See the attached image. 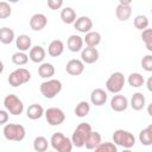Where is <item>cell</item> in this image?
<instances>
[{
    "label": "cell",
    "instance_id": "1",
    "mask_svg": "<svg viewBox=\"0 0 152 152\" xmlns=\"http://www.w3.org/2000/svg\"><path fill=\"white\" fill-rule=\"evenodd\" d=\"M90 132H91V126L88 122H81V124H78V126L74 131L72 137L70 139L71 142H72V146L83 147L84 146V142H86V140L88 138V135L90 134Z\"/></svg>",
    "mask_w": 152,
    "mask_h": 152
},
{
    "label": "cell",
    "instance_id": "2",
    "mask_svg": "<svg viewBox=\"0 0 152 152\" xmlns=\"http://www.w3.org/2000/svg\"><path fill=\"white\" fill-rule=\"evenodd\" d=\"M50 142H51L52 148L57 152H71L72 150L71 140L61 132L53 133L50 139Z\"/></svg>",
    "mask_w": 152,
    "mask_h": 152
},
{
    "label": "cell",
    "instance_id": "3",
    "mask_svg": "<svg viewBox=\"0 0 152 152\" xmlns=\"http://www.w3.org/2000/svg\"><path fill=\"white\" fill-rule=\"evenodd\" d=\"M4 137L10 141H21L25 138V128L18 124H7L4 127Z\"/></svg>",
    "mask_w": 152,
    "mask_h": 152
},
{
    "label": "cell",
    "instance_id": "4",
    "mask_svg": "<svg viewBox=\"0 0 152 152\" xmlns=\"http://www.w3.org/2000/svg\"><path fill=\"white\" fill-rule=\"evenodd\" d=\"M113 141L118 146H122L124 148H131L135 145V138L134 135L124 129H116L113 133Z\"/></svg>",
    "mask_w": 152,
    "mask_h": 152
},
{
    "label": "cell",
    "instance_id": "5",
    "mask_svg": "<svg viewBox=\"0 0 152 152\" xmlns=\"http://www.w3.org/2000/svg\"><path fill=\"white\" fill-rule=\"evenodd\" d=\"M40 93L46 99H53L62 90V83L58 80H48L40 84Z\"/></svg>",
    "mask_w": 152,
    "mask_h": 152
},
{
    "label": "cell",
    "instance_id": "6",
    "mask_svg": "<svg viewBox=\"0 0 152 152\" xmlns=\"http://www.w3.org/2000/svg\"><path fill=\"white\" fill-rule=\"evenodd\" d=\"M4 106L6 110L12 115H20L24 110L23 101L14 94H10L4 99Z\"/></svg>",
    "mask_w": 152,
    "mask_h": 152
},
{
    "label": "cell",
    "instance_id": "7",
    "mask_svg": "<svg viewBox=\"0 0 152 152\" xmlns=\"http://www.w3.org/2000/svg\"><path fill=\"white\" fill-rule=\"evenodd\" d=\"M124 86H125V77H124V74H121L120 71L113 72L106 81L107 90L113 94L120 93L124 89Z\"/></svg>",
    "mask_w": 152,
    "mask_h": 152
},
{
    "label": "cell",
    "instance_id": "8",
    "mask_svg": "<svg viewBox=\"0 0 152 152\" xmlns=\"http://www.w3.org/2000/svg\"><path fill=\"white\" fill-rule=\"evenodd\" d=\"M31 80V72L25 68H19L12 71L8 76V83L12 87H19Z\"/></svg>",
    "mask_w": 152,
    "mask_h": 152
},
{
    "label": "cell",
    "instance_id": "9",
    "mask_svg": "<svg viewBox=\"0 0 152 152\" xmlns=\"http://www.w3.org/2000/svg\"><path fill=\"white\" fill-rule=\"evenodd\" d=\"M45 119H46L49 125L58 126V125L63 124V121L65 120V114L61 108L51 107V108H48L45 110Z\"/></svg>",
    "mask_w": 152,
    "mask_h": 152
},
{
    "label": "cell",
    "instance_id": "10",
    "mask_svg": "<svg viewBox=\"0 0 152 152\" xmlns=\"http://www.w3.org/2000/svg\"><path fill=\"white\" fill-rule=\"evenodd\" d=\"M132 14V8H131V1H124L120 0L119 5L116 6L115 10V15L120 21H126L129 19Z\"/></svg>",
    "mask_w": 152,
    "mask_h": 152
},
{
    "label": "cell",
    "instance_id": "11",
    "mask_svg": "<svg viewBox=\"0 0 152 152\" xmlns=\"http://www.w3.org/2000/svg\"><path fill=\"white\" fill-rule=\"evenodd\" d=\"M65 70L71 76H78L84 71V63L81 59H70L65 65Z\"/></svg>",
    "mask_w": 152,
    "mask_h": 152
},
{
    "label": "cell",
    "instance_id": "12",
    "mask_svg": "<svg viewBox=\"0 0 152 152\" xmlns=\"http://www.w3.org/2000/svg\"><path fill=\"white\" fill-rule=\"evenodd\" d=\"M128 107V100L124 95H114L110 100V108L115 112H124Z\"/></svg>",
    "mask_w": 152,
    "mask_h": 152
},
{
    "label": "cell",
    "instance_id": "13",
    "mask_svg": "<svg viewBox=\"0 0 152 152\" xmlns=\"http://www.w3.org/2000/svg\"><path fill=\"white\" fill-rule=\"evenodd\" d=\"M48 24V18L43 13H36L30 19V27L33 31H42Z\"/></svg>",
    "mask_w": 152,
    "mask_h": 152
},
{
    "label": "cell",
    "instance_id": "14",
    "mask_svg": "<svg viewBox=\"0 0 152 152\" xmlns=\"http://www.w3.org/2000/svg\"><path fill=\"white\" fill-rule=\"evenodd\" d=\"M74 27L82 33H88V32H90V30L93 27V21L89 17L82 15L80 18H76V20L74 23Z\"/></svg>",
    "mask_w": 152,
    "mask_h": 152
},
{
    "label": "cell",
    "instance_id": "15",
    "mask_svg": "<svg viewBox=\"0 0 152 152\" xmlns=\"http://www.w3.org/2000/svg\"><path fill=\"white\" fill-rule=\"evenodd\" d=\"M81 61L87 64H93L99 59V51L96 48H84L81 52Z\"/></svg>",
    "mask_w": 152,
    "mask_h": 152
},
{
    "label": "cell",
    "instance_id": "16",
    "mask_svg": "<svg viewBox=\"0 0 152 152\" xmlns=\"http://www.w3.org/2000/svg\"><path fill=\"white\" fill-rule=\"evenodd\" d=\"M107 97H108L107 96V93L103 89H101V88L94 89L91 91V94H90V101L95 106H102V104H104L106 101H107Z\"/></svg>",
    "mask_w": 152,
    "mask_h": 152
},
{
    "label": "cell",
    "instance_id": "17",
    "mask_svg": "<svg viewBox=\"0 0 152 152\" xmlns=\"http://www.w3.org/2000/svg\"><path fill=\"white\" fill-rule=\"evenodd\" d=\"M28 58L33 62V63H42L45 58V50L43 46L40 45H36L33 48L30 49V53H28Z\"/></svg>",
    "mask_w": 152,
    "mask_h": 152
},
{
    "label": "cell",
    "instance_id": "18",
    "mask_svg": "<svg viewBox=\"0 0 152 152\" xmlns=\"http://www.w3.org/2000/svg\"><path fill=\"white\" fill-rule=\"evenodd\" d=\"M66 44H68V49L71 52L81 51L82 46H83V38L81 36H77V34H71L68 38V43Z\"/></svg>",
    "mask_w": 152,
    "mask_h": 152
},
{
    "label": "cell",
    "instance_id": "19",
    "mask_svg": "<svg viewBox=\"0 0 152 152\" xmlns=\"http://www.w3.org/2000/svg\"><path fill=\"white\" fill-rule=\"evenodd\" d=\"M64 51V44L62 40L59 39H55L52 40L50 44H49V48H48V52L51 57H58L63 53Z\"/></svg>",
    "mask_w": 152,
    "mask_h": 152
},
{
    "label": "cell",
    "instance_id": "20",
    "mask_svg": "<svg viewBox=\"0 0 152 152\" xmlns=\"http://www.w3.org/2000/svg\"><path fill=\"white\" fill-rule=\"evenodd\" d=\"M100 144H101V134L99 132L91 131L90 134L88 135L86 142H84V146L88 150H95Z\"/></svg>",
    "mask_w": 152,
    "mask_h": 152
},
{
    "label": "cell",
    "instance_id": "21",
    "mask_svg": "<svg viewBox=\"0 0 152 152\" xmlns=\"http://www.w3.org/2000/svg\"><path fill=\"white\" fill-rule=\"evenodd\" d=\"M43 114H44V108L38 103H33V104L28 106V108L26 110V115L31 120L40 119L43 116Z\"/></svg>",
    "mask_w": 152,
    "mask_h": 152
},
{
    "label": "cell",
    "instance_id": "22",
    "mask_svg": "<svg viewBox=\"0 0 152 152\" xmlns=\"http://www.w3.org/2000/svg\"><path fill=\"white\" fill-rule=\"evenodd\" d=\"M145 103H146V99H145V95L142 93H134L132 95L131 107L134 110H141L145 107Z\"/></svg>",
    "mask_w": 152,
    "mask_h": 152
},
{
    "label": "cell",
    "instance_id": "23",
    "mask_svg": "<svg viewBox=\"0 0 152 152\" xmlns=\"http://www.w3.org/2000/svg\"><path fill=\"white\" fill-rule=\"evenodd\" d=\"M83 42H86L88 48H95L101 42V34L96 31H90V32L86 33V37H84Z\"/></svg>",
    "mask_w": 152,
    "mask_h": 152
},
{
    "label": "cell",
    "instance_id": "24",
    "mask_svg": "<svg viewBox=\"0 0 152 152\" xmlns=\"http://www.w3.org/2000/svg\"><path fill=\"white\" fill-rule=\"evenodd\" d=\"M38 75L42 78H50L55 75V66L51 63H42L38 68Z\"/></svg>",
    "mask_w": 152,
    "mask_h": 152
},
{
    "label": "cell",
    "instance_id": "25",
    "mask_svg": "<svg viewBox=\"0 0 152 152\" xmlns=\"http://www.w3.org/2000/svg\"><path fill=\"white\" fill-rule=\"evenodd\" d=\"M61 19L65 24H74L76 20V12L71 7H65L61 12Z\"/></svg>",
    "mask_w": 152,
    "mask_h": 152
},
{
    "label": "cell",
    "instance_id": "26",
    "mask_svg": "<svg viewBox=\"0 0 152 152\" xmlns=\"http://www.w3.org/2000/svg\"><path fill=\"white\" fill-rule=\"evenodd\" d=\"M15 44H17V48L19 49L20 52L27 51L28 49H31V38L27 34H20L17 38Z\"/></svg>",
    "mask_w": 152,
    "mask_h": 152
},
{
    "label": "cell",
    "instance_id": "27",
    "mask_svg": "<svg viewBox=\"0 0 152 152\" xmlns=\"http://www.w3.org/2000/svg\"><path fill=\"white\" fill-rule=\"evenodd\" d=\"M14 39V32L10 27H1L0 28V42L2 44H11Z\"/></svg>",
    "mask_w": 152,
    "mask_h": 152
},
{
    "label": "cell",
    "instance_id": "28",
    "mask_svg": "<svg viewBox=\"0 0 152 152\" xmlns=\"http://www.w3.org/2000/svg\"><path fill=\"white\" fill-rule=\"evenodd\" d=\"M139 140L142 145L145 146H150L152 145V126H147L145 129H142L139 133Z\"/></svg>",
    "mask_w": 152,
    "mask_h": 152
},
{
    "label": "cell",
    "instance_id": "29",
    "mask_svg": "<svg viewBox=\"0 0 152 152\" xmlns=\"http://www.w3.org/2000/svg\"><path fill=\"white\" fill-rule=\"evenodd\" d=\"M49 147V141L45 137H37L33 140V148L36 152H46Z\"/></svg>",
    "mask_w": 152,
    "mask_h": 152
},
{
    "label": "cell",
    "instance_id": "30",
    "mask_svg": "<svg viewBox=\"0 0 152 152\" xmlns=\"http://www.w3.org/2000/svg\"><path fill=\"white\" fill-rule=\"evenodd\" d=\"M128 83L131 87L133 88H139V87H142L144 83H145V80H144V76L139 72H133L128 76Z\"/></svg>",
    "mask_w": 152,
    "mask_h": 152
},
{
    "label": "cell",
    "instance_id": "31",
    "mask_svg": "<svg viewBox=\"0 0 152 152\" xmlns=\"http://www.w3.org/2000/svg\"><path fill=\"white\" fill-rule=\"evenodd\" d=\"M89 112H90V104H89L87 101H81V102L76 106V108H75V114H76V116H78V118H84V116H87V115L89 114Z\"/></svg>",
    "mask_w": 152,
    "mask_h": 152
},
{
    "label": "cell",
    "instance_id": "32",
    "mask_svg": "<svg viewBox=\"0 0 152 152\" xmlns=\"http://www.w3.org/2000/svg\"><path fill=\"white\" fill-rule=\"evenodd\" d=\"M134 26H135V28L141 30V31L146 30L148 27V19H147V17L142 15V14L137 15L134 18Z\"/></svg>",
    "mask_w": 152,
    "mask_h": 152
},
{
    "label": "cell",
    "instance_id": "33",
    "mask_svg": "<svg viewBox=\"0 0 152 152\" xmlns=\"http://www.w3.org/2000/svg\"><path fill=\"white\" fill-rule=\"evenodd\" d=\"M94 152H118V147L114 142H109V141H106V142H101Z\"/></svg>",
    "mask_w": 152,
    "mask_h": 152
},
{
    "label": "cell",
    "instance_id": "34",
    "mask_svg": "<svg viewBox=\"0 0 152 152\" xmlns=\"http://www.w3.org/2000/svg\"><path fill=\"white\" fill-rule=\"evenodd\" d=\"M27 61H28V56L25 52L18 51V52L13 53V56H12V62L15 65H25L27 63Z\"/></svg>",
    "mask_w": 152,
    "mask_h": 152
},
{
    "label": "cell",
    "instance_id": "35",
    "mask_svg": "<svg viewBox=\"0 0 152 152\" xmlns=\"http://www.w3.org/2000/svg\"><path fill=\"white\" fill-rule=\"evenodd\" d=\"M141 38H142V40H144L147 50L148 51H152V31H151V28L144 30L142 33H141Z\"/></svg>",
    "mask_w": 152,
    "mask_h": 152
},
{
    "label": "cell",
    "instance_id": "36",
    "mask_svg": "<svg viewBox=\"0 0 152 152\" xmlns=\"http://www.w3.org/2000/svg\"><path fill=\"white\" fill-rule=\"evenodd\" d=\"M12 8L6 1H0V19H6L11 15Z\"/></svg>",
    "mask_w": 152,
    "mask_h": 152
},
{
    "label": "cell",
    "instance_id": "37",
    "mask_svg": "<svg viewBox=\"0 0 152 152\" xmlns=\"http://www.w3.org/2000/svg\"><path fill=\"white\" fill-rule=\"evenodd\" d=\"M141 66L146 70V71H152V56L151 55H146L145 57H142L141 59Z\"/></svg>",
    "mask_w": 152,
    "mask_h": 152
},
{
    "label": "cell",
    "instance_id": "38",
    "mask_svg": "<svg viewBox=\"0 0 152 152\" xmlns=\"http://www.w3.org/2000/svg\"><path fill=\"white\" fill-rule=\"evenodd\" d=\"M63 5V1L62 0H49L48 1V6L51 8V10H58L61 8Z\"/></svg>",
    "mask_w": 152,
    "mask_h": 152
},
{
    "label": "cell",
    "instance_id": "39",
    "mask_svg": "<svg viewBox=\"0 0 152 152\" xmlns=\"http://www.w3.org/2000/svg\"><path fill=\"white\" fill-rule=\"evenodd\" d=\"M8 121V112L0 109V125H4Z\"/></svg>",
    "mask_w": 152,
    "mask_h": 152
},
{
    "label": "cell",
    "instance_id": "40",
    "mask_svg": "<svg viewBox=\"0 0 152 152\" xmlns=\"http://www.w3.org/2000/svg\"><path fill=\"white\" fill-rule=\"evenodd\" d=\"M151 84H152V77H150V78L147 80V89H148L150 91L152 90V86H151Z\"/></svg>",
    "mask_w": 152,
    "mask_h": 152
},
{
    "label": "cell",
    "instance_id": "41",
    "mask_svg": "<svg viewBox=\"0 0 152 152\" xmlns=\"http://www.w3.org/2000/svg\"><path fill=\"white\" fill-rule=\"evenodd\" d=\"M4 71V63L1 62V59H0V74Z\"/></svg>",
    "mask_w": 152,
    "mask_h": 152
},
{
    "label": "cell",
    "instance_id": "42",
    "mask_svg": "<svg viewBox=\"0 0 152 152\" xmlns=\"http://www.w3.org/2000/svg\"><path fill=\"white\" fill-rule=\"evenodd\" d=\"M122 152H133V151H131V150H129V148H126V150H124V151H122Z\"/></svg>",
    "mask_w": 152,
    "mask_h": 152
},
{
    "label": "cell",
    "instance_id": "43",
    "mask_svg": "<svg viewBox=\"0 0 152 152\" xmlns=\"http://www.w3.org/2000/svg\"><path fill=\"white\" fill-rule=\"evenodd\" d=\"M48 152H50V151H48Z\"/></svg>",
    "mask_w": 152,
    "mask_h": 152
}]
</instances>
